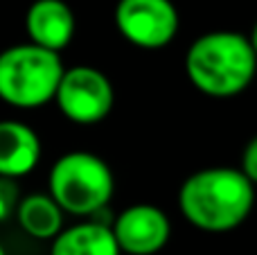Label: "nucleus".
Wrapping results in <instances>:
<instances>
[{"instance_id": "4468645a", "label": "nucleus", "mask_w": 257, "mask_h": 255, "mask_svg": "<svg viewBox=\"0 0 257 255\" xmlns=\"http://www.w3.org/2000/svg\"><path fill=\"white\" fill-rule=\"evenodd\" d=\"M0 255H7V251H5V246L0 244Z\"/></svg>"}, {"instance_id": "1a4fd4ad", "label": "nucleus", "mask_w": 257, "mask_h": 255, "mask_svg": "<svg viewBox=\"0 0 257 255\" xmlns=\"http://www.w3.org/2000/svg\"><path fill=\"white\" fill-rule=\"evenodd\" d=\"M41 156V138L27 122L0 120V179H25L39 167Z\"/></svg>"}, {"instance_id": "0eeeda50", "label": "nucleus", "mask_w": 257, "mask_h": 255, "mask_svg": "<svg viewBox=\"0 0 257 255\" xmlns=\"http://www.w3.org/2000/svg\"><path fill=\"white\" fill-rule=\"evenodd\" d=\"M113 233L124 255H156L172 237V221L154 203H133L113 219Z\"/></svg>"}, {"instance_id": "f8f14e48", "label": "nucleus", "mask_w": 257, "mask_h": 255, "mask_svg": "<svg viewBox=\"0 0 257 255\" xmlns=\"http://www.w3.org/2000/svg\"><path fill=\"white\" fill-rule=\"evenodd\" d=\"M241 170H244V174L257 185V136L250 138L248 145L244 147V154H241Z\"/></svg>"}, {"instance_id": "9d476101", "label": "nucleus", "mask_w": 257, "mask_h": 255, "mask_svg": "<svg viewBox=\"0 0 257 255\" xmlns=\"http://www.w3.org/2000/svg\"><path fill=\"white\" fill-rule=\"evenodd\" d=\"M50 255H122V248L111 224L86 217L52 239Z\"/></svg>"}, {"instance_id": "6e6552de", "label": "nucleus", "mask_w": 257, "mask_h": 255, "mask_svg": "<svg viewBox=\"0 0 257 255\" xmlns=\"http://www.w3.org/2000/svg\"><path fill=\"white\" fill-rule=\"evenodd\" d=\"M77 18L66 0H34L25 12L27 41L54 52H63L72 43Z\"/></svg>"}, {"instance_id": "f257e3e1", "label": "nucleus", "mask_w": 257, "mask_h": 255, "mask_svg": "<svg viewBox=\"0 0 257 255\" xmlns=\"http://www.w3.org/2000/svg\"><path fill=\"white\" fill-rule=\"evenodd\" d=\"M255 188L241 167H203L183 181L178 210L187 224L203 233H230L253 212Z\"/></svg>"}, {"instance_id": "ddd939ff", "label": "nucleus", "mask_w": 257, "mask_h": 255, "mask_svg": "<svg viewBox=\"0 0 257 255\" xmlns=\"http://www.w3.org/2000/svg\"><path fill=\"white\" fill-rule=\"evenodd\" d=\"M250 43H253V48H255V52H257V21H255V25H253V30H250Z\"/></svg>"}, {"instance_id": "39448f33", "label": "nucleus", "mask_w": 257, "mask_h": 255, "mask_svg": "<svg viewBox=\"0 0 257 255\" xmlns=\"http://www.w3.org/2000/svg\"><path fill=\"white\" fill-rule=\"evenodd\" d=\"M59 113L68 122L93 126L104 122L115 104V88L104 70L95 66L66 68L54 97Z\"/></svg>"}, {"instance_id": "7ed1b4c3", "label": "nucleus", "mask_w": 257, "mask_h": 255, "mask_svg": "<svg viewBox=\"0 0 257 255\" xmlns=\"http://www.w3.org/2000/svg\"><path fill=\"white\" fill-rule=\"evenodd\" d=\"M66 66L61 52L32 41L0 52V102L12 108L32 111L54 102Z\"/></svg>"}, {"instance_id": "423d86ee", "label": "nucleus", "mask_w": 257, "mask_h": 255, "mask_svg": "<svg viewBox=\"0 0 257 255\" xmlns=\"http://www.w3.org/2000/svg\"><path fill=\"white\" fill-rule=\"evenodd\" d=\"M115 30L140 50H163L178 36L181 14L172 0H117Z\"/></svg>"}, {"instance_id": "f03ea898", "label": "nucleus", "mask_w": 257, "mask_h": 255, "mask_svg": "<svg viewBox=\"0 0 257 255\" xmlns=\"http://www.w3.org/2000/svg\"><path fill=\"white\" fill-rule=\"evenodd\" d=\"M183 66L199 93L214 99H230L253 84L257 52L250 36L232 30H214L192 41Z\"/></svg>"}, {"instance_id": "9b49d317", "label": "nucleus", "mask_w": 257, "mask_h": 255, "mask_svg": "<svg viewBox=\"0 0 257 255\" xmlns=\"http://www.w3.org/2000/svg\"><path fill=\"white\" fill-rule=\"evenodd\" d=\"M66 210L50 192H34L16 203V221L25 235L41 242H52L66 226Z\"/></svg>"}, {"instance_id": "20e7f679", "label": "nucleus", "mask_w": 257, "mask_h": 255, "mask_svg": "<svg viewBox=\"0 0 257 255\" xmlns=\"http://www.w3.org/2000/svg\"><path fill=\"white\" fill-rule=\"evenodd\" d=\"M48 192L72 217H97L115 194V176L102 156L84 149L61 154L48 174Z\"/></svg>"}]
</instances>
